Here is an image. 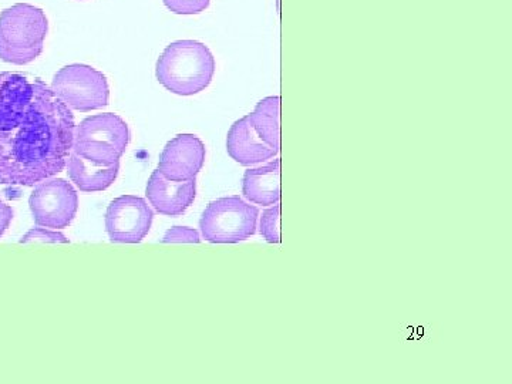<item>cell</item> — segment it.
Returning a JSON list of instances; mask_svg holds the SVG:
<instances>
[{
  "mask_svg": "<svg viewBox=\"0 0 512 384\" xmlns=\"http://www.w3.org/2000/svg\"><path fill=\"white\" fill-rule=\"evenodd\" d=\"M281 210V204H275L262 212L259 234L269 244H281Z\"/></svg>",
  "mask_w": 512,
  "mask_h": 384,
  "instance_id": "9a60e30c",
  "label": "cell"
},
{
  "mask_svg": "<svg viewBox=\"0 0 512 384\" xmlns=\"http://www.w3.org/2000/svg\"><path fill=\"white\" fill-rule=\"evenodd\" d=\"M227 151L232 160L244 167L265 163L279 154L258 136L249 116L235 121L229 128Z\"/></svg>",
  "mask_w": 512,
  "mask_h": 384,
  "instance_id": "8fae6325",
  "label": "cell"
},
{
  "mask_svg": "<svg viewBox=\"0 0 512 384\" xmlns=\"http://www.w3.org/2000/svg\"><path fill=\"white\" fill-rule=\"evenodd\" d=\"M215 57L204 43L177 40L165 47L157 60L156 74L161 86L178 96L204 92L214 79Z\"/></svg>",
  "mask_w": 512,
  "mask_h": 384,
  "instance_id": "7a4b0ae2",
  "label": "cell"
},
{
  "mask_svg": "<svg viewBox=\"0 0 512 384\" xmlns=\"http://www.w3.org/2000/svg\"><path fill=\"white\" fill-rule=\"evenodd\" d=\"M13 215H15L13 208L0 200V238L3 237V234L8 231L10 224H12Z\"/></svg>",
  "mask_w": 512,
  "mask_h": 384,
  "instance_id": "d6986e66",
  "label": "cell"
},
{
  "mask_svg": "<svg viewBox=\"0 0 512 384\" xmlns=\"http://www.w3.org/2000/svg\"><path fill=\"white\" fill-rule=\"evenodd\" d=\"M207 148L194 134H180L165 144L157 170L171 181H190L204 168Z\"/></svg>",
  "mask_w": 512,
  "mask_h": 384,
  "instance_id": "9c48e42d",
  "label": "cell"
},
{
  "mask_svg": "<svg viewBox=\"0 0 512 384\" xmlns=\"http://www.w3.org/2000/svg\"><path fill=\"white\" fill-rule=\"evenodd\" d=\"M259 210L239 195L212 201L202 212V237L211 244H238L256 234Z\"/></svg>",
  "mask_w": 512,
  "mask_h": 384,
  "instance_id": "5b68a950",
  "label": "cell"
},
{
  "mask_svg": "<svg viewBox=\"0 0 512 384\" xmlns=\"http://www.w3.org/2000/svg\"><path fill=\"white\" fill-rule=\"evenodd\" d=\"M70 180L82 192H100L107 190L117 180L120 163L101 165L87 160L79 154H70L66 164Z\"/></svg>",
  "mask_w": 512,
  "mask_h": 384,
  "instance_id": "4fadbf2b",
  "label": "cell"
},
{
  "mask_svg": "<svg viewBox=\"0 0 512 384\" xmlns=\"http://www.w3.org/2000/svg\"><path fill=\"white\" fill-rule=\"evenodd\" d=\"M248 116L258 136L279 153L281 151V97H265L256 104L255 110Z\"/></svg>",
  "mask_w": 512,
  "mask_h": 384,
  "instance_id": "5bb4252c",
  "label": "cell"
},
{
  "mask_svg": "<svg viewBox=\"0 0 512 384\" xmlns=\"http://www.w3.org/2000/svg\"><path fill=\"white\" fill-rule=\"evenodd\" d=\"M161 242H163V244H200L201 237L197 229L174 227L165 232Z\"/></svg>",
  "mask_w": 512,
  "mask_h": 384,
  "instance_id": "ac0fdd59",
  "label": "cell"
},
{
  "mask_svg": "<svg viewBox=\"0 0 512 384\" xmlns=\"http://www.w3.org/2000/svg\"><path fill=\"white\" fill-rule=\"evenodd\" d=\"M130 128L113 113L87 117L74 130L73 151L93 163H120L130 144Z\"/></svg>",
  "mask_w": 512,
  "mask_h": 384,
  "instance_id": "277c9868",
  "label": "cell"
},
{
  "mask_svg": "<svg viewBox=\"0 0 512 384\" xmlns=\"http://www.w3.org/2000/svg\"><path fill=\"white\" fill-rule=\"evenodd\" d=\"M74 116L49 84L28 73H0V184L33 187L66 168Z\"/></svg>",
  "mask_w": 512,
  "mask_h": 384,
  "instance_id": "6da1fadb",
  "label": "cell"
},
{
  "mask_svg": "<svg viewBox=\"0 0 512 384\" xmlns=\"http://www.w3.org/2000/svg\"><path fill=\"white\" fill-rule=\"evenodd\" d=\"M242 194L249 202L271 207L281 201V158L249 168L242 178Z\"/></svg>",
  "mask_w": 512,
  "mask_h": 384,
  "instance_id": "7c38bea8",
  "label": "cell"
},
{
  "mask_svg": "<svg viewBox=\"0 0 512 384\" xmlns=\"http://www.w3.org/2000/svg\"><path fill=\"white\" fill-rule=\"evenodd\" d=\"M175 15H200L210 8L211 0H163Z\"/></svg>",
  "mask_w": 512,
  "mask_h": 384,
  "instance_id": "2e32d148",
  "label": "cell"
},
{
  "mask_svg": "<svg viewBox=\"0 0 512 384\" xmlns=\"http://www.w3.org/2000/svg\"><path fill=\"white\" fill-rule=\"evenodd\" d=\"M20 244L28 242H47V244H70V239L64 237L62 232L53 231V229L33 228L28 234L20 239Z\"/></svg>",
  "mask_w": 512,
  "mask_h": 384,
  "instance_id": "e0dca14e",
  "label": "cell"
},
{
  "mask_svg": "<svg viewBox=\"0 0 512 384\" xmlns=\"http://www.w3.org/2000/svg\"><path fill=\"white\" fill-rule=\"evenodd\" d=\"M154 212L137 195H121L106 211V231L116 244H140L150 232Z\"/></svg>",
  "mask_w": 512,
  "mask_h": 384,
  "instance_id": "ba28073f",
  "label": "cell"
},
{
  "mask_svg": "<svg viewBox=\"0 0 512 384\" xmlns=\"http://www.w3.org/2000/svg\"><path fill=\"white\" fill-rule=\"evenodd\" d=\"M29 207L39 227L63 229L76 218L79 195L63 178H47L36 185L29 198Z\"/></svg>",
  "mask_w": 512,
  "mask_h": 384,
  "instance_id": "52a82bcc",
  "label": "cell"
},
{
  "mask_svg": "<svg viewBox=\"0 0 512 384\" xmlns=\"http://www.w3.org/2000/svg\"><path fill=\"white\" fill-rule=\"evenodd\" d=\"M49 32L46 13L29 3H16L0 13V60L23 66L42 55Z\"/></svg>",
  "mask_w": 512,
  "mask_h": 384,
  "instance_id": "3957f363",
  "label": "cell"
},
{
  "mask_svg": "<svg viewBox=\"0 0 512 384\" xmlns=\"http://www.w3.org/2000/svg\"><path fill=\"white\" fill-rule=\"evenodd\" d=\"M77 2H84V0H77Z\"/></svg>",
  "mask_w": 512,
  "mask_h": 384,
  "instance_id": "ffe728a7",
  "label": "cell"
},
{
  "mask_svg": "<svg viewBox=\"0 0 512 384\" xmlns=\"http://www.w3.org/2000/svg\"><path fill=\"white\" fill-rule=\"evenodd\" d=\"M53 92L70 110H100L109 104L110 87L107 77L87 64H70L53 77Z\"/></svg>",
  "mask_w": 512,
  "mask_h": 384,
  "instance_id": "8992f818",
  "label": "cell"
},
{
  "mask_svg": "<svg viewBox=\"0 0 512 384\" xmlns=\"http://www.w3.org/2000/svg\"><path fill=\"white\" fill-rule=\"evenodd\" d=\"M146 195L158 214L180 217L194 204L197 197V178L190 181H171L156 170L148 180Z\"/></svg>",
  "mask_w": 512,
  "mask_h": 384,
  "instance_id": "30bf717a",
  "label": "cell"
}]
</instances>
